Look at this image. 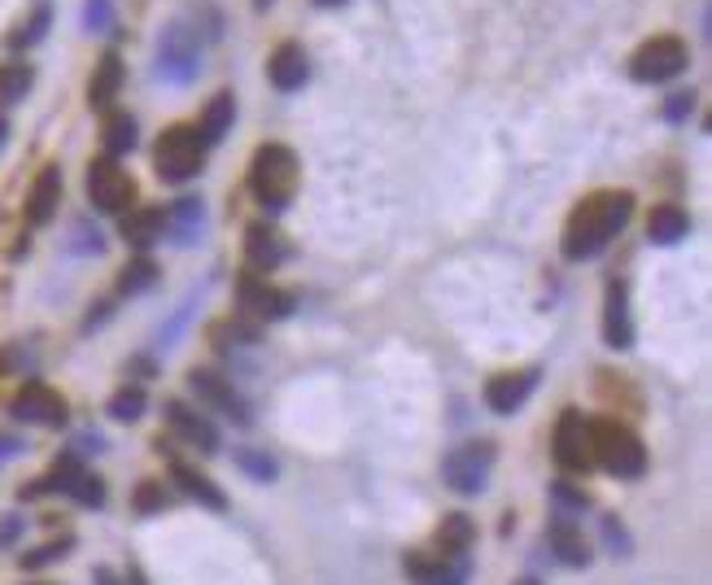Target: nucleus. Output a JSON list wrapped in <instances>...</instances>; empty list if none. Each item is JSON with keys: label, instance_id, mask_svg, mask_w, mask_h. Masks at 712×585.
Returning <instances> with one entry per match:
<instances>
[{"label": "nucleus", "instance_id": "de8ad7c7", "mask_svg": "<svg viewBox=\"0 0 712 585\" xmlns=\"http://www.w3.org/2000/svg\"><path fill=\"white\" fill-rule=\"evenodd\" d=\"M35 585H48V582H35Z\"/></svg>", "mask_w": 712, "mask_h": 585}, {"label": "nucleus", "instance_id": "72a5a7b5", "mask_svg": "<svg viewBox=\"0 0 712 585\" xmlns=\"http://www.w3.org/2000/svg\"><path fill=\"white\" fill-rule=\"evenodd\" d=\"M131 507H136L140 516H149V511H162V507H166V489H162L158 480H144V485L136 489V498H131Z\"/></svg>", "mask_w": 712, "mask_h": 585}, {"label": "nucleus", "instance_id": "4468645a", "mask_svg": "<svg viewBox=\"0 0 712 585\" xmlns=\"http://www.w3.org/2000/svg\"><path fill=\"white\" fill-rule=\"evenodd\" d=\"M267 79H271V88H280V93H298V88L311 79V57H306V48H302L298 40H284V44L267 57Z\"/></svg>", "mask_w": 712, "mask_h": 585}, {"label": "nucleus", "instance_id": "b1692460", "mask_svg": "<svg viewBox=\"0 0 712 585\" xmlns=\"http://www.w3.org/2000/svg\"><path fill=\"white\" fill-rule=\"evenodd\" d=\"M476 538V524L464 516V511H451L442 524H438V546L446 551V555H464L468 546H473Z\"/></svg>", "mask_w": 712, "mask_h": 585}, {"label": "nucleus", "instance_id": "2f4dec72", "mask_svg": "<svg viewBox=\"0 0 712 585\" xmlns=\"http://www.w3.org/2000/svg\"><path fill=\"white\" fill-rule=\"evenodd\" d=\"M75 546V538H57V542H44V546H35V551H26L18 564L26 568V573H35V568H48V564H57V560H66V551Z\"/></svg>", "mask_w": 712, "mask_h": 585}, {"label": "nucleus", "instance_id": "393cba45", "mask_svg": "<svg viewBox=\"0 0 712 585\" xmlns=\"http://www.w3.org/2000/svg\"><path fill=\"white\" fill-rule=\"evenodd\" d=\"M551 546H555V555L569 564V568H582V564H591V551H586V542L578 538V529L560 516L555 524H551Z\"/></svg>", "mask_w": 712, "mask_h": 585}, {"label": "nucleus", "instance_id": "473e14b6", "mask_svg": "<svg viewBox=\"0 0 712 585\" xmlns=\"http://www.w3.org/2000/svg\"><path fill=\"white\" fill-rule=\"evenodd\" d=\"M75 502H84V507H101L106 502V480L101 476H93V472H79L75 480H71V489H66Z\"/></svg>", "mask_w": 712, "mask_h": 585}, {"label": "nucleus", "instance_id": "f03ea898", "mask_svg": "<svg viewBox=\"0 0 712 585\" xmlns=\"http://www.w3.org/2000/svg\"><path fill=\"white\" fill-rule=\"evenodd\" d=\"M302 184V166L298 153L289 144H262L249 162V193L258 197V206H267L271 215H280Z\"/></svg>", "mask_w": 712, "mask_h": 585}, {"label": "nucleus", "instance_id": "a211bd4d", "mask_svg": "<svg viewBox=\"0 0 712 585\" xmlns=\"http://www.w3.org/2000/svg\"><path fill=\"white\" fill-rule=\"evenodd\" d=\"M57 206H62V171H57V166H44V171L35 175L31 193H26V224H31V228L53 224Z\"/></svg>", "mask_w": 712, "mask_h": 585}, {"label": "nucleus", "instance_id": "f3484780", "mask_svg": "<svg viewBox=\"0 0 712 585\" xmlns=\"http://www.w3.org/2000/svg\"><path fill=\"white\" fill-rule=\"evenodd\" d=\"M245 253H249V267L276 271L280 262H289V240H284L280 228H271V224H249L245 228Z\"/></svg>", "mask_w": 712, "mask_h": 585}, {"label": "nucleus", "instance_id": "ea45409f", "mask_svg": "<svg viewBox=\"0 0 712 585\" xmlns=\"http://www.w3.org/2000/svg\"><path fill=\"white\" fill-rule=\"evenodd\" d=\"M106 18H110V4H106V0H93V4H88V26H101Z\"/></svg>", "mask_w": 712, "mask_h": 585}, {"label": "nucleus", "instance_id": "a19ab883", "mask_svg": "<svg viewBox=\"0 0 712 585\" xmlns=\"http://www.w3.org/2000/svg\"><path fill=\"white\" fill-rule=\"evenodd\" d=\"M18 451H22V442H18V437H9V433H0V464H4V459H13Z\"/></svg>", "mask_w": 712, "mask_h": 585}, {"label": "nucleus", "instance_id": "7ed1b4c3", "mask_svg": "<svg viewBox=\"0 0 712 585\" xmlns=\"http://www.w3.org/2000/svg\"><path fill=\"white\" fill-rule=\"evenodd\" d=\"M591 442H594V464H603L612 476L638 480L647 472V451H643V442L625 424L598 420V424H591Z\"/></svg>", "mask_w": 712, "mask_h": 585}, {"label": "nucleus", "instance_id": "4be33fe9", "mask_svg": "<svg viewBox=\"0 0 712 585\" xmlns=\"http://www.w3.org/2000/svg\"><path fill=\"white\" fill-rule=\"evenodd\" d=\"M691 232V215L682 210V206H656L651 215H647V236L656 240V245H678L682 236Z\"/></svg>", "mask_w": 712, "mask_h": 585}, {"label": "nucleus", "instance_id": "412c9836", "mask_svg": "<svg viewBox=\"0 0 712 585\" xmlns=\"http://www.w3.org/2000/svg\"><path fill=\"white\" fill-rule=\"evenodd\" d=\"M162 228H166V215L158 206H131V215H122V236L136 249H149L162 236Z\"/></svg>", "mask_w": 712, "mask_h": 585}, {"label": "nucleus", "instance_id": "e433bc0d", "mask_svg": "<svg viewBox=\"0 0 712 585\" xmlns=\"http://www.w3.org/2000/svg\"><path fill=\"white\" fill-rule=\"evenodd\" d=\"M237 464L245 472H253L258 480H271V476H276V464H271V459H262V455H253V451H240Z\"/></svg>", "mask_w": 712, "mask_h": 585}, {"label": "nucleus", "instance_id": "f8f14e48", "mask_svg": "<svg viewBox=\"0 0 712 585\" xmlns=\"http://www.w3.org/2000/svg\"><path fill=\"white\" fill-rule=\"evenodd\" d=\"M237 297H240V315H258V319H284V315L293 311V302H298L293 293L267 284V280L253 275V271H245L237 280Z\"/></svg>", "mask_w": 712, "mask_h": 585}, {"label": "nucleus", "instance_id": "5701e85b", "mask_svg": "<svg viewBox=\"0 0 712 585\" xmlns=\"http://www.w3.org/2000/svg\"><path fill=\"white\" fill-rule=\"evenodd\" d=\"M233 115H237V101H233V93H219L211 106H206V115L197 122V136L206 140V149L215 144V140H224L228 136V127H233Z\"/></svg>", "mask_w": 712, "mask_h": 585}, {"label": "nucleus", "instance_id": "0eeeda50", "mask_svg": "<svg viewBox=\"0 0 712 585\" xmlns=\"http://www.w3.org/2000/svg\"><path fill=\"white\" fill-rule=\"evenodd\" d=\"M88 202L106 215H127V206L136 202V180L122 171L115 158H97L88 166Z\"/></svg>", "mask_w": 712, "mask_h": 585}, {"label": "nucleus", "instance_id": "c756f323", "mask_svg": "<svg viewBox=\"0 0 712 585\" xmlns=\"http://www.w3.org/2000/svg\"><path fill=\"white\" fill-rule=\"evenodd\" d=\"M48 22H53V9H48V4H35L31 18L9 35V48H31V44H40L44 31H48Z\"/></svg>", "mask_w": 712, "mask_h": 585}, {"label": "nucleus", "instance_id": "6e6552de", "mask_svg": "<svg viewBox=\"0 0 712 585\" xmlns=\"http://www.w3.org/2000/svg\"><path fill=\"white\" fill-rule=\"evenodd\" d=\"M489 468H494V446L489 442H468V446H460V451L446 455L442 480L455 494H481L485 480H489Z\"/></svg>", "mask_w": 712, "mask_h": 585}, {"label": "nucleus", "instance_id": "9d476101", "mask_svg": "<svg viewBox=\"0 0 712 585\" xmlns=\"http://www.w3.org/2000/svg\"><path fill=\"white\" fill-rule=\"evenodd\" d=\"M13 415L26 420V424H44V429H62L66 424V398L57 389H48L44 380H26L18 393H13Z\"/></svg>", "mask_w": 712, "mask_h": 585}, {"label": "nucleus", "instance_id": "79ce46f5", "mask_svg": "<svg viewBox=\"0 0 712 585\" xmlns=\"http://www.w3.org/2000/svg\"><path fill=\"white\" fill-rule=\"evenodd\" d=\"M97 585H122V582L110 573V568H97Z\"/></svg>", "mask_w": 712, "mask_h": 585}, {"label": "nucleus", "instance_id": "a18cd8bd", "mask_svg": "<svg viewBox=\"0 0 712 585\" xmlns=\"http://www.w3.org/2000/svg\"><path fill=\"white\" fill-rule=\"evenodd\" d=\"M315 4H346V0H315Z\"/></svg>", "mask_w": 712, "mask_h": 585}, {"label": "nucleus", "instance_id": "1a4fd4ad", "mask_svg": "<svg viewBox=\"0 0 712 585\" xmlns=\"http://www.w3.org/2000/svg\"><path fill=\"white\" fill-rule=\"evenodd\" d=\"M555 459L569 472H591L594 468V442H591V420L582 411H564L555 424Z\"/></svg>", "mask_w": 712, "mask_h": 585}, {"label": "nucleus", "instance_id": "dca6fc26", "mask_svg": "<svg viewBox=\"0 0 712 585\" xmlns=\"http://www.w3.org/2000/svg\"><path fill=\"white\" fill-rule=\"evenodd\" d=\"M166 424H171L193 451H202V455H215V451H219V433H215V424H211L202 411H193V407H184V402H166Z\"/></svg>", "mask_w": 712, "mask_h": 585}, {"label": "nucleus", "instance_id": "bb28decb", "mask_svg": "<svg viewBox=\"0 0 712 585\" xmlns=\"http://www.w3.org/2000/svg\"><path fill=\"white\" fill-rule=\"evenodd\" d=\"M153 284H158V262H153V258H131V262L122 267V275H119V293H122V297L149 293Z\"/></svg>", "mask_w": 712, "mask_h": 585}, {"label": "nucleus", "instance_id": "aec40b11", "mask_svg": "<svg viewBox=\"0 0 712 585\" xmlns=\"http://www.w3.org/2000/svg\"><path fill=\"white\" fill-rule=\"evenodd\" d=\"M122 88V57L119 53H106L93 71V84H88V106L93 110H110V101L119 97Z\"/></svg>", "mask_w": 712, "mask_h": 585}, {"label": "nucleus", "instance_id": "c9c22d12", "mask_svg": "<svg viewBox=\"0 0 712 585\" xmlns=\"http://www.w3.org/2000/svg\"><path fill=\"white\" fill-rule=\"evenodd\" d=\"M551 498H555L560 507H573V511H586V507H591V498H586L582 489H573L569 480H555V485H551Z\"/></svg>", "mask_w": 712, "mask_h": 585}, {"label": "nucleus", "instance_id": "49530a36", "mask_svg": "<svg viewBox=\"0 0 712 585\" xmlns=\"http://www.w3.org/2000/svg\"><path fill=\"white\" fill-rule=\"evenodd\" d=\"M520 585H538V582H520Z\"/></svg>", "mask_w": 712, "mask_h": 585}, {"label": "nucleus", "instance_id": "6ab92c4d", "mask_svg": "<svg viewBox=\"0 0 712 585\" xmlns=\"http://www.w3.org/2000/svg\"><path fill=\"white\" fill-rule=\"evenodd\" d=\"M171 476H175V485H180V489H184L193 502H202V507H211V511H224V507H228L224 489H219L211 476H202L197 468H188V464L171 459Z\"/></svg>", "mask_w": 712, "mask_h": 585}, {"label": "nucleus", "instance_id": "f257e3e1", "mask_svg": "<svg viewBox=\"0 0 712 585\" xmlns=\"http://www.w3.org/2000/svg\"><path fill=\"white\" fill-rule=\"evenodd\" d=\"M629 215H634V197H629V193H621V188L591 193V197L569 215V224H564V240H560L564 258H569V262H586V258H594L612 236L629 224Z\"/></svg>", "mask_w": 712, "mask_h": 585}, {"label": "nucleus", "instance_id": "ddd939ff", "mask_svg": "<svg viewBox=\"0 0 712 585\" xmlns=\"http://www.w3.org/2000/svg\"><path fill=\"white\" fill-rule=\"evenodd\" d=\"M533 389H538V371H503L485 384V407L494 415H516Z\"/></svg>", "mask_w": 712, "mask_h": 585}, {"label": "nucleus", "instance_id": "9b49d317", "mask_svg": "<svg viewBox=\"0 0 712 585\" xmlns=\"http://www.w3.org/2000/svg\"><path fill=\"white\" fill-rule=\"evenodd\" d=\"M188 384H193V393H197V402H202V407H211V411L228 415L233 424H249V407H245V398L233 389V380H224L219 371H202V367H193V371H188Z\"/></svg>", "mask_w": 712, "mask_h": 585}, {"label": "nucleus", "instance_id": "39448f33", "mask_svg": "<svg viewBox=\"0 0 712 585\" xmlns=\"http://www.w3.org/2000/svg\"><path fill=\"white\" fill-rule=\"evenodd\" d=\"M691 66V48L678 35H656L629 57V75L638 84H669Z\"/></svg>", "mask_w": 712, "mask_h": 585}, {"label": "nucleus", "instance_id": "7c9ffc66", "mask_svg": "<svg viewBox=\"0 0 712 585\" xmlns=\"http://www.w3.org/2000/svg\"><path fill=\"white\" fill-rule=\"evenodd\" d=\"M144 407H149V398H144V389H140V384H122L119 393L110 398V415L122 420V424H136V420L144 415Z\"/></svg>", "mask_w": 712, "mask_h": 585}, {"label": "nucleus", "instance_id": "20e7f679", "mask_svg": "<svg viewBox=\"0 0 712 585\" xmlns=\"http://www.w3.org/2000/svg\"><path fill=\"white\" fill-rule=\"evenodd\" d=\"M153 166L166 184H184L206 166V140L197 136V127H166L158 149H153Z\"/></svg>", "mask_w": 712, "mask_h": 585}, {"label": "nucleus", "instance_id": "423d86ee", "mask_svg": "<svg viewBox=\"0 0 712 585\" xmlns=\"http://www.w3.org/2000/svg\"><path fill=\"white\" fill-rule=\"evenodd\" d=\"M202 62V35L188 22H171L158 40V75L166 84H188Z\"/></svg>", "mask_w": 712, "mask_h": 585}, {"label": "nucleus", "instance_id": "37998d69", "mask_svg": "<svg viewBox=\"0 0 712 585\" xmlns=\"http://www.w3.org/2000/svg\"><path fill=\"white\" fill-rule=\"evenodd\" d=\"M127 585H149V582H144V573H140V568H131V577H127Z\"/></svg>", "mask_w": 712, "mask_h": 585}, {"label": "nucleus", "instance_id": "c85d7f7f", "mask_svg": "<svg viewBox=\"0 0 712 585\" xmlns=\"http://www.w3.org/2000/svg\"><path fill=\"white\" fill-rule=\"evenodd\" d=\"M136 149V118L131 115H110L106 118V153L119 162L122 153Z\"/></svg>", "mask_w": 712, "mask_h": 585}, {"label": "nucleus", "instance_id": "c03bdc74", "mask_svg": "<svg viewBox=\"0 0 712 585\" xmlns=\"http://www.w3.org/2000/svg\"><path fill=\"white\" fill-rule=\"evenodd\" d=\"M4 136H9V122L0 118V149H4Z\"/></svg>", "mask_w": 712, "mask_h": 585}, {"label": "nucleus", "instance_id": "2eb2a0df", "mask_svg": "<svg viewBox=\"0 0 712 585\" xmlns=\"http://www.w3.org/2000/svg\"><path fill=\"white\" fill-rule=\"evenodd\" d=\"M603 342L612 350H629L634 346V324H629V289L625 280H612L603 293Z\"/></svg>", "mask_w": 712, "mask_h": 585}, {"label": "nucleus", "instance_id": "a878e982", "mask_svg": "<svg viewBox=\"0 0 712 585\" xmlns=\"http://www.w3.org/2000/svg\"><path fill=\"white\" fill-rule=\"evenodd\" d=\"M35 84V71L26 62H9L0 66V106H18Z\"/></svg>", "mask_w": 712, "mask_h": 585}, {"label": "nucleus", "instance_id": "58836bf2", "mask_svg": "<svg viewBox=\"0 0 712 585\" xmlns=\"http://www.w3.org/2000/svg\"><path fill=\"white\" fill-rule=\"evenodd\" d=\"M695 110V97L691 93H678V97H669V106H665V118H673V122H682V118Z\"/></svg>", "mask_w": 712, "mask_h": 585}, {"label": "nucleus", "instance_id": "f704fd0d", "mask_svg": "<svg viewBox=\"0 0 712 585\" xmlns=\"http://www.w3.org/2000/svg\"><path fill=\"white\" fill-rule=\"evenodd\" d=\"M402 568H407V577H416L420 585H433L446 568L442 564H433V560H424V555H407L402 560Z\"/></svg>", "mask_w": 712, "mask_h": 585}, {"label": "nucleus", "instance_id": "4c0bfd02", "mask_svg": "<svg viewBox=\"0 0 712 585\" xmlns=\"http://www.w3.org/2000/svg\"><path fill=\"white\" fill-rule=\"evenodd\" d=\"M603 538H607V546H612L616 555H629V533L616 524V516H607V520H603Z\"/></svg>", "mask_w": 712, "mask_h": 585}, {"label": "nucleus", "instance_id": "cd10ccee", "mask_svg": "<svg viewBox=\"0 0 712 585\" xmlns=\"http://www.w3.org/2000/svg\"><path fill=\"white\" fill-rule=\"evenodd\" d=\"M206 215H202V202H175V210L166 215V228L180 236V245H188L193 236L202 232Z\"/></svg>", "mask_w": 712, "mask_h": 585}]
</instances>
